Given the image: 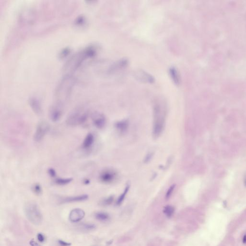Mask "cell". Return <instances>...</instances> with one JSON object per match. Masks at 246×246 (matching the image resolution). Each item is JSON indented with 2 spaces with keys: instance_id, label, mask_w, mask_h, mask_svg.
I'll use <instances>...</instances> for the list:
<instances>
[{
  "instance_id": "1",
  "label": "cell",
  "mask_w": 246,
  "mask_h": 246,
  "mask_svg": "<svg viewBox=\"0 0 246 246\" xmlns=\"http://www.w3.org/2000/svg\"><path fill=\"white\" fill-rule=\"evenodd\" d=\"M98 49L96 46L90 45L73 55L64 65V70L66 74H71L80 68L86 60L94 57Z\"/></svg>"
},
{
  "instance_id": "2",
  "label": "cell",
  "mask_w": 246,
  "mask_h": 246,
  "mask_svg": "<svg viewBox=\"0 0 246 246\" xmlns=\"http://www.w3.org/2000/svg\"><path fill=\"white\" fill-rule=\"evenodd\" d=\"M166 107L164 103L156 102L153 108V135L157 138L161 135L164 130L166 123Z\"/></svg>"
},
{
  "instance_id": "3",
  "label": "cell",
  "mask_w": 246,
  "mask_h": 246,
  "mask_svg": "<svg viewBox=\"0 0 246 246\" xmlns=\"http://www.w3.org/2000/svg\"><path fill=\"white\" fill-rule=\"evenodd\" d=\"M75 78L72 74H66L58 84L55 91V96L58 103L62 104L64 100H67L71 93L75 84Z\"/></svg>"
},
{
  "instance_id": "4",
  "label": "cell",
  "mask_w": 246,
  "mask_h": 246,
  "mask_svg": "<svg viewBox=\"0 0 246 246\" xmlns=\"http://www.w3.org/2000/svg\"><path fill=\"white\" fill-rule=\"evenodd\" d=\"M89 112L84 109H78L69 114L66 120L67 125L77 126L84 124L89 117Z\"/></svg>"
},
{
  "instance_id": "5",
  "label": "cell",
  "mask_w": 246,
  "mask_h": 246,
  "mask_svg": "<svg viewBox=\"0 0 246 246\" xmlns=\"http://www.w3.org/2000/svg\"><path fill=\"white\" fill-rule=\"evenodd\" d=\"M25 212L27 218L31 223L36 225H39L42 223V215L36 203L29 202L26 204Z\"/></svg>"
},
{
  "instance_id": "6",
  "label": "cell",
  "mask_w": 246,
  "mask_h": 246,
  "mask_svg": "<svg viewBox=\"0 0 246 246\" xmlns=\"http://www.w3.org/2000/svg\"><path fill=\"white\" fill-rule=\"evenodd\" d=\"M49 130V124L46 121H42L38 123L34 135V140L40 142L44 138Z\"/></svg>"
},
{
  "instance_id": "7",
  "label": "cell",
  "mask_w": 246,
  "mask_h": 246,
  "mask_svg": "<svg viewBox=\"0 0 246 246\" xmlns=\"http://www.w3.org/2000/svg\"><path fill=\"white\" fill-rule=\"evenodd\" d=\"M117 177L116 172L110 169L103 171L99 176L100 182L104 184H110L113 182Z\"/></svg>"
},
{
  "instance_id": "8",
  "label": "cell",
  "mask_w": 246,
  "mask_h": 246,
  "mask_svg": "<svg viewBox=\"0 0 246 246\" xmlns=\"http://www.w3.org/2000/svg\"><path fill=\"white\" fill-rule=\"evenodd\" d=\"M63 115V108L61 104L57 103L49 110V116L54 122H57L61 118Z\"/></svg>"
},
{
  "instance_id": "9",
  "label": "cell",
  "mask_w": 246,
  "mask_h": 246,
  "mask_svg": "<svg viewBox=\"0 0 246 246\" xmlns=\"http://www.w3.org/2000/svg\"><path fill=\"white\" fill-rule=\"evenodd\" d=\"M91 120L93 125L99 129H102L105 126V117L103 113L99 112H95L92 114Z\"/></svg>"
},
{
  "instance_id": "10",
  "label": "cell",
  "mask_w": 246,
  "mask_h": 246,
  "mask_svg": "<svg viewBox=\"0 0 246 246\" xmlns=\"http://www.w3.org/2000/svg\"><path fill=\"white\" fill-rule=\"evenodd\" d=\"M85 215V212L83 210L80 208L74 209L69 214V220L72 223H77L82 220Z\"/></svg>"
},
{
  "instance_id": "11",
  "label": "cell",
  "mask_w": 246,
  "mask_h": 246,
  "mask_svg": "<svg viewBox=\"0 0 246 246\" xmlns=\"http://www.w3.org/2000/svg\"><path fill=\"white\" fill-rule=\"evenodd\" d=\"M135 77L141 82L152 83L154 82V78L151 75L142 70L137 71L135 73Z\"/></svg>"
},
{
  "instance_id": "12",
  "label": "cell",
  "mask_w": 246,
  "mask_h": 246,
  "mask_svg": "<svg viewBox=\"0 0 246 246\" xmlns=\"http://www.w3.org/2000/svg\"><path fill=\"white\" fill-rule=\"evenodd\" d=\"M29 103L32 111L37 114L39 115L42 113V105L38 98L32 97L29 100Z\"/></svg>"
},
{
  "instance_id": "13",
  "label": "cell",
  "mask_w": 246,
  "mask_h": 246,
  "mask_svg": "<svg viewBox=\"0 0 246 246\" xmlns=\"http://www.w3.org/2000/svg\"><path fill=\"white\" fill-rule=\"evenodd\" d=\"M89 196L86 194H83L81 195L71 196V197H65L61 199V202L62 203H71L74 202H82L86 201L88 199Z\"/></svg>"
},
{
  "instance_id": "14",
  "label": "cell",
  "mask_w": 246,
  "mask_h": 246,
  "mask_svg": "<svg viewBox=\"0 0 246 246\" xmlns=\"http://www.w3.org/2000/svg\"><path fill=\"white\" fill-rule=\"evenodd\" d=\"M95 141V137L93 133H89L87 135L84 139L82 144V148L84 150H88L93 147Z\"/></svg>"
},
{
  "instance_id": "15",
  "label": "cell",
  "mask_w": 246,
  "mask_h": 246,
  "mask_svg": "<svg viewBox=\"0 0 246 246\" xmlns=\"http://www.w3.org/2000/svg\"><path fill=\"white\" fill-rule=\"evenodd\" d=\"M169 74L174 83L177 86H179L180 84V77L177 69L175 67H171L170 68Z\"/></svg>"
},
{
  "instance_id": "16",
  "label": "cell",
  "mask_w": 246,
  "mask_h": 246,
  "mask_svg": "<svg viewBox=\"0 0 246 246\" xmlns=\"http://www.w3.org/2000/svg\"><path fill=\"white\" fill-rule=\"evenodd\" d=\"M73 181V179L72 178H57V179H55V184H56V185H59V186H65V185H67L70 183L72 181Z\"/></svg>"
},
{
  "instance_id": "17",
  "label": "cell",
  "mask_w": 246,
  "mask_h": 246,
  "mask_svg": "<svg viewBox=\"0 0 246 246\" xmlns=\"http://www.w3.org/2000/svg\"><path fill=\"white\" fill-rule=\"evenodd\" d=\"M96 219L102 222L107 221L109 219V215L106 213L103 212H98L95 214Z\"/></svg>"
},
{
  "instance_id": "18",
  "label": "cell",
  "mask_w": 246,
  "mask_h": 246,
  "mask_svg": "<svg viewBox=\"0 0 246 246\" xmlns=\"http://www.w3.org/2000/svg\"><path fill=\"white\" fill-rule=\"evenodd\" d=\"M175 212V209L173 206L167 205L164 207V212L168 217H171L173 215Z\"/></svg>"
},
{
  "instance_id": "19",
  "label": "cell",
  "mask_w": 246,
  "mask_h": 246,
  "mask_svg": "<svg viewBox=\"0 0 246 246\" xmlns=\"http://www.w3.org/2000/svg\"><path fill=\"white\" fill-rule=\"evenodd\" d=\"M128 122L124 121L117 123L115 125V126H116V128L123 131L126 129V128H128Z\"/></svg>"
},
{
  "instance_id": "20",
  "label": "cell",
  "mask_w": 246,
  "mask_h": 246,
  "mask_svg": "<svg viewBox=\"0 0 246 246\" xmlns=\"http://www.w3.org/2000/svg\"><path fill=\"white\" fill-rule=\"evenodd\" d=\"M32 190L33 192L37 195H39L42 194V186L39 183L34 184L32 186Z\"/></svg>"
},
{
  "instance_id": "21",
  "label": "cell",
  "mask_w": 246,
  "mask_h": 246,
  "mask_svg": "<svg viewBox=\"0 0 246 246\" xmlns=\"http://www.w3.org/2000/svg\"><path fill=\"white\" fill-rule=\"evenodd\" d=\"M86 22V18L84 16H80L77 17L75 21V24L77 26H82L85 25Z\"/></svg>"
},
{
  "instance_id": "22",
  "label": "cell",
  "mask_w": 246,
  "mask_h": 246,
  "mask_svg": "<svg viewBox=\"0 0 246 246\" xmlns=\"http://www.w3.org/2000/svg\"><path fill=\"white\" fill-rule=\"evenodd\" d=\"M70 49L68 48H65L64 49L61 51L60 53L59 54V57L61 59L65 58L67 57V56L70 53Z\"/></svg>"
},
{
  "instance_id": "23",
  "label": "cell",
  "mask_w": 246,
  "mask_h": 246,
  "mask_svg": "<svg viewBox=\"0 0 246 246\" xmlns=\"http://www.w3.org/2000/svg\"><path fill=\"white\" fill-rule=\"evenodd\" d=\"M81 227L83 230L85 231L93 230L96 228V227L94 224H83L81 226Z\"/></svg>"
},
{
  "instance_id": "24",
  "label": "cell",
  "mask_w": 246,
  "mask_h": 246,
  "mask_svg": "<svg viewBox=\"0 0 246 246\" xmlns=\"http://www.w3.org/2000/svg\"><path fill=\"white\" fill-rule=\"evenodd\" d=\"M129 186H126V189H125L124 192L123 193V194L120 196L119 198L117 200V204H120L123 201H124L125 197L126 194H127L128 191L129 190Z\"/></svg>"
},
{
  "instance_id": "25",
  "label": "cell",
  "mask_w": 246,
  "mask_h": 246,
  "mask_svg": "<svg viewBox=\"0 0 246 246\" xmlns=\"http://www.w3.org/2000/svg\"><path fill=\"white\" fill-rule=\"evenodd\" d=\"M113 200V197H110L109 198L106 199H103V201L101 202V204L103 205H108L112 203Z\"/></svg>"
},
{
  "instance_id": "26",
  "label": "cell",
  "mask_w": 246,
  "mask_h": 246,
  "mask_svg": "<svg viewBox=\"0 0 246 246\" xmlns=\"http://www.w3.org/2000/svg\"><path fill=\"white\" fill-rule=\"evenodd\" d=\"M175 188V185H172L170 187L169 189H168V191L167 192L166 194V198L167 199H168L170 197L171 195H172V193L173 192L174 189Z\"/></svg>"
},
{
  "instance_id": "27",
  "label": "cell",
  "mask_w": 246,
  "mask_h": 246,
  "mask_svg": "<svg viewBox=\"0 0 246 246\" xmlns=\"http://www.w3.org/2000/svg\"><path fill=\"white\" fill-rule=\"evenodd\" d=\"M48 174L50 176L52 177H55L56 176V171L53 168H50L48 170Z\"/></svg>"
},
{
  "instance_id": "28",
  "label": "cell",
  "mask_w": 246,
  "mask_h": 246,
  "mask_svg": "<svg viewBox=\"0 0 246 246\" xmlns=\"http://www.w3.org/2000/svg\"><path fill=\"white\" fill-rule=\"evenodd\" d=\"M37 238L39 241L40 242H44L45 240V237L42 233H39L37 235Z\"/></svg>"
},
{
  "instance_id": "29",
  "label": "cell",
  "mask_w": 246,
  "mask_h": 246,
  "mask_svg": "<svg viewBox=\"0 0 246 246\" xmlns=\"http://www.w3.org/2000/svg\"><path fill=\"white\" fill-rule=\"evenodd\" d=\"M58 243L61 246H70L71 244L68 242H65L62 240H59Z\"/></svg>"
},
{
  "instance_id": "30",
  "label": "cell",
  "mask_w": 246,
  "mask_h": 246,
  "mask_svg": "<svg viewBox=\"0 0 246 246\" xmlns=\"http://www.w3.org/2000/svg\"><path fill=\"white\" fill-rule=\"evenodd\" d=\"M29 244H30V246H42L37 242L34 241V240H32L31 241H30Z\"/></svg>"
},
{
  "instance_id": "31",
  "label": "cell",
  "mask_w": 246,
  "mask_h": 246,
  "mask_svg": "<svg viewBox=\"0 0 246 246\" xmlns=\"http://www.w3.org/2000/svg\"><path fill=\"white\" fill-rule=\"evenodd\" d=\"M83 182L85 184H89L90 182V180L88 179H84Z\"/></svg>"
},
{
  "instance_id": "32",
  "label": "cell",
  "mask_w": 246,
  "mask_h": 246,
  "mask_svg": "<svg viewBox=\"0 0 246 246\" xmlns=\"http://www.w3.org/2000/svg\"><path fill=\"white\" fill-rule=\"evenodd\" d=\"M243 242L244 243H246V235H245L243 238Z\"/></svg>"
}]
</instances>
